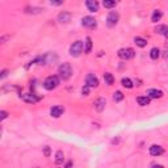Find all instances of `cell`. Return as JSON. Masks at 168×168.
I'll list each match as a JSON object with an SVG mask.
<instances>
[{
    "mask_svg": "<svg viewBox=\"0 0 168 168\" xmlns=\"http://www.w3.org/2000/svg\"><path fill=\"white\" fill-rule=\"evenodd\" d=\"M58 74H59V78L62 80H69L72 75L71 64L70 63H62L58 67Z\"/></svg>",
    "mask_w": 168,
    "mask_h": 168,
    "instance_id": "1",
    "label": "cell"
},
{
    "mask_svg": "<svg viewBox=\"0 0 168 168\" xmlns=\"http://www.w3.org/2000/svg\"><path fill=\"white\" fill-rule=\"evenodd\" d=\"M58 85H59V78H58L57 75L48 76V78L43 80V88H45V89H48V91L55 89Z\"/></svg>",
    "mask_w": 168,
    "mask_h": 168,
    "instance_id": "2",
    "label": "cell"
},
{
    "mask_svg": "<svg viewBox=\"0 0 168 168\" xmlns=\"http://www.w3.org/2000/svg\"><path fill=\"white\" fill-rule=\"evenodd\" d=\"M83 49H84V43L82 41H75L70 46V55L74 58H78L82 55Z\"/></svg>",
    "mask_w": 168,
    "mask_h": 168,
    "instance_id": "3",
    "label": "cell"
},
{
    "mask_svg": "<svg viewBox=\"0 0 168 168\" xmlns=\"http://www.w3.org/2000/svg\"><path fill=\"white\" fill-rule=\"evenodd\" d=\"M118 57L122 60H130L135 57V50L131 48H126V49H120L118 50Z\"/></svg>",
    "mask_w": 168,
    "mask_h": 168,
    "instance_id": "4",
    "label": "cell"
},
{
    "mask_svg": "<svg viewBox=\"0 0 168 168\" xmlns=\"http://www.w3.org/2000/svg\"><path fill=\"white\" fill-rule=\"evenodd\" d=\"M118 20H120L118 12H116V11H110V12L108 13V16H106V25H108L109 28H113V26H116V25H117Z\"/></svg>",
    "mask_w": 168,
    "mask_h": 168,
    "instance_id": "5",
    "label": "cell"
},
{
    "mask_svg": "<svg viewBox=\"0 0 168 168\" xmlns=\"http://www.w3.org/2000/svg\"><path fill=\"white\" fill-rule=\"evenodd\" d=\"M82 25L84 26V28H88V29H95L97 26V21L95 17L92 16H85L82 18Z\"/></svg>",
    "mask_w": 168,
    "mask_h": 168,
    "instance_id": "6",
    "label": "cell"
},
{
    "mask_svg": "<svg viewBox=\"0 0 168 168\" xmlns=\"http://www.w3.org/2000/svg\"><path fill=\"white\" fill-rule=\"evenodd\" d=\"M20 97H21L25 103H29V104H34L41 100V97L37 96L36 93H24V95H20Z\"/></svg>",
    "mask_w": 168,
    "mask_h": 168,
    "instance_id": "7",
    "label": "cell"
},
{
    "mask_svg": "<svg viewBox=\"0 0 168 168\" xmlns=\"http://www.w3.org/2000/svg\"><path fill=\"white\" fill-rule=\"evenodd\" d=\"M85 85H88L89 88H93V87H99V79L95 74H88L85 78Z\"/></svg>",
    "mask_w": 168,
    "mask_h": 168,
    "instance_id": "8",
    "label": "cell"
},
{
    "mask_svg": "<svg viewBox=\"0 0 168 168\" xmlns=\"http://www.w3.org/2000/svg\"><path fill=\"white\" fill-rule=\"evenodd\" d=\"M63 113H64V108L63 106H60V105H55V106H53V108L50 109V116L54 117V118H59Z\"/></svg>",
    "mask_w": 168,
    "mask_h": 168,
    "instance_id": "9",
    "label": "cell"
},
{
    "mask_svg": "<svg viewBox=\"0 0 168 168\" xmlns=\"http://www.w3.org/2000/svg\"><path fill=\"white\" fill-rule=\"evenodd\" d=\"M164 154V149L162 146H159V145H152L150 147V155L152 156H160V155H163Z\"/></svg>",
    "mask_w": 168,
    "mask_h": 168,
    "instance_id": "10",
    "label": "cell"
},
{
    "mask_svg": "<svg viewBox=\"0 0 168 168\" xmlns=\"http://www.w3.org/2000/svg\"><path fill=\"white\" fill-rule=\"evenodd\" d=\"M58 21L60 24H67V23H70L71 21V13L70 12H60L59 15H58Z\"/></svg>",
    "mask_w": 168,
    "mask_h": 168,
    "instance_id": "11",
    "label": "cell"
},
{
    "mask_svg": "<svg viewBox=\"0 0 168 168\" xmlns=\"http://www.w3.org/2000/svg\"><path fill=\"white\" fill-rule=\"evenodd\" d=\"M93 105H95V109L97 112H103L105 109V105H106V100L104 97H99L95 103H93Z\"/></svg>",
    "mask_w": 168,
    "mask_h": 168,
    "instance_id": "12",
    "label": "cell"
},
{
    "mask_svg": "<svg viewBox=\"0 0 168 168\" xmlns=\"http://www.w3.org/2000/svg\"><path fill=\"white\" fill-rule=\"evenodd\" d=\"M147 96L150 99H160V97H163V92L156 88H150L147 91Z\"/></svg>",
    "mask_w": 168,
    "mask_h": 168,
    "instance_id": "13",
    "label": "cell"
},
{
    "mask_svg": "<svg viewBox=\"0 0 168 168\" xmlns=\"http://www.w3.org/2000/svg\"><path fill=\"white\" fill-rule=\"evenodd\" d=\"M85 5H87V8H88L89 12H97L99 7H100L99 2H96V0H87Z\"/></svg>",
    "mask_w": 168,
    "mask_h": 168,
    "instance_id": "14",
    "label": "cell"
},
{
    "mask_svg": "<svg viewBox=\"0 0 168 168\" xmlns=\"http://www.w3.org/2000/svg\"><path fill=\"white\" fill-rule=\"evenodd\" d=\"M155 32L158 33V34H162L165 38H168V26L167 25H158L155 28Z\"/></svg>",
    "mask_w": 168,
    "mask_h": 168,
    "instance_id": "15",
    "label": "cell"
},
{
    "mask_svg": "<svg viewBox=\"0 0 168 168\" xmlns=\"http://www.w3.org/2000/svg\"><path fill=\"white\" fill-rule=\"evenodd\" d=\"M150 101H151V99L149 96H139L137 97V103L140 105V106H147V105H150Z\"/></svg>",
    "mask_w": 168,
    "mask_h": 168,
    "instance_id": "16",
    "label": "cell"
},
{
    "mask_svg": "<svg viewBox=\"0 0 168 168\" xmlns=\"http://www.w3.org/2000/svg\"><path fill=\"white\" fill-rule=\"evenodd\" d=\"M92 38L91 37H87L85 38V42H84V53L85 54H89L91 50H92Z\"/></svg>",
    "mask_w": 168,
    "mask_h": 168,
    "instance_id": "17",
    "label": "cell"
},
{
    "mask_svg": "<svg viewBox=\"0 0 168 168\" xmlns=\"http://www.w3.org/2000/svg\"><path fill=\"white\" fill-rule=\"evenodd\" d=\"M162 16H163L162 11H160V9H155V11L152 12L151 21H152V23H158V21H160V18H162Z\"/></svg>",
    "mask_w": 168,
    "mask_h": 168,
    "instance_id": "18",
    "label": "cell"
},
{
    "mask_svg": "<svg viewBox=\"0 0 168 168\" xmlns=\"http://www.w3.org/2000/svg\"><path fill=\"white\" fill-rule=\"evenodd\" d=\"M64 162V154H63V151H57V154H55V164H62Z\"/></svg>",
    "mask_w": 168,
    "mask_h": 168,
    "instance_id": "19",
    "label": "cell"
},
{
    "mask_svg": "<svg viewBox=\"0 0 168 168\" xmlns=\"http://www.w3.org/2000/svg\"><path fill=\"white\" fill-rule=\"evenodd\" d=\"M121 84H122L125 88H127V89H131L133 87H134L131 79H129V78H122V80H121Z\"/></svg>",
    "mask_w": 168,
    "mask_h": 168,
    "instance_id": "20",
    "label": "cell"
},
{
    "mask_svg": "<svg viewBox=\"0 0 168 168\" xmlns=\"http://www.w3.org/2000/svg\"><path fill=\"white\" fill-rule=\"evenodd\" d=\"M104 80H105V84L112 85V84L114 83V76L112 75L110 72H105V74H104Z\"/></svg>",
    "mask_w": 168,
    "mask_h": 168,
    "instance_id": "21",
    "label": "cell"
},
{
    "mask_svg": "<svg viewBox=\"0 0 168 168\" xmlns=\"http://www.w3.org/2000/svg\"><path fill=\"white\" fill-rule=\"evenodd\" d=\"M159 57H160V50H159L158 48H152V49L150 50V58H151L152 60H156Z\"/></svg>",
    "mask_w": 168,
    "mask_h": 168,
    "instance_id": "22",
    "label": "cell"
},
{
    "mask_svg": "<svg viewBox=\"0 0 168 168\" xmlns=\"http://www.w3.org/2000/svg\"><path fill=\"white\" fill-rule=\"evenodd\" d=\"M134 42H135V45L138 46V48H145V46L147 45V41L142 37H135L134 38Z\"/></svg>",
    "mask_w": 168,
    "mask_h": 168,
    "instance_id": "23",
    "label": "cell"
},
{
    "mask_svg": "<svg viewBox=\"0 0 168 168\" xmlns=\"http://www.w3.org/2000/svg\"><path fill=\"white\" fill-rule=\"evenodd\" d=\"M113 100H114L116 103L122 101V100H124V93L121 92V91H116V92L113 93Z\"/></svg>",
    "mask_w": 168,
    "mask_h": 168,
    "instance_id": "24",
    "label": "cell"
},
{
    "mask_svg": "<svg viewBox=\"0 0 168 168\" xmlns=\"http://www.w3.org/2000/svg\"><path fill=\"white\" fill-rule=\"evenodd\" d=\"M103 5L105 7V8H108V9H112V8H114V7L117 5V3H116V2H112V0H104Z\"/></svg>",
    "mask_w": 168,
    "mask_h": 168,
    "instance_id": "25",
    "label": "cell"
},
{
    "mask_svg": "<svg viewBox=\"0 0 168 168\" xmlns=\"http://www.w3.org/2000/svg\"><path fill=\"white\" fill-rule=\"evenodd\" d=\"M50 154H51L50 146H45V147H43V155H45L46 158H49V156H50Z\"/></svg>",
    "mask_w": 168,
    "mask_h": 168,
    "instance_id": "26",
    "label": "cell"
},
{
    "mask_svg": "<svg viewBox=\"0 0 168 168\" xmlns=\"http://www.w3.org/2000/svg\"><path fill=\"white\" fill-rule=\"evenodd\" d=\"M82 93H83L84 96H88L89 95V87L88 85H84L83 88H82Z\"/></svg>",
    "mask_w": 168,
    "mask_h": 168,
    "instance_id": "27",
    "label": "cell"
},
{
    "mask_svg": "<svg viewBox=\"0 0 168 168\" xmlns=\"http://www.w3.org/2000/svg\"><path fill=\"white\" fill-rule=\"evenodd\" d=\"M0 116H2V120H5L7 116H8V113H7L5 110H2V112H0Z\"/></svg>",
    "mask_w": 168,
    "mask_h": 168,
    "instance_id": "28",
    "label": "cell"
},
{
    "mask_svg": "<svg viewBox=\"0 0 168 168\" xmlns=\"http://www.w3.org/2000/svg\"><path fill=\"white\" fill-rule=\"evenodd\" d=\"M7 75H8V70H3V71H2V76H0V78L4 79Z\"/></svg>",
    "mask_w": 168,
    "mask_h": 168,
    "instance_id": "29",
    "label": "cell"
},
{
    "mask_svg": "<svg viewBox=\"0 0 168 168\" xmlns=\"http://www.w3.org/2000/svg\"><path fill=\"white\" fill-rule=\"evenodd\" d=\"M50 4H51V5H62L63 2H51Z\"/></svg>",
    "mask_w": 168,
    "mask_h": 168,
    "instance_id": "30",
    "label": "cell"
},
{
    "mask_svg": "<svg viewBox=\"0 0 168 168\" xmlns=\"http://www.w3.org/2000/svg\"><path fill=\"white\" fill-rule=\"evenodd\" d=\"M151 168H164V167H163L162 164H154Z\"/></svg>",
    "mask_w": 168,
    "mask_h": 168,
    "instance_id": "31",
    "label": "cell"
},
{
    "mask_svg": "<svg viewBox=\"0 0 168 168\" xmlns=\"http://www.w3.org/2000/svg\"><path fill=\"white\" fill-rule=\"evenodd\" d=\"M71 165H72V162H67V164L64 165V168H71Z\"/></svg>",
    "mask_w": 168,
    "mask_h": 168,
    "instance_id": "32",
    "label": "cell"
},
{
    "mask_svg": "<svg viewBox=\"0 0 168 168\" xmlns=\"http://www.w3.org/2000/svg\"><path fill=\"white\" fill-rule=\"evenodd\" d=\"M164 58H167V59H168V50H167V51H164Z\"/></svg>",
    "mask_w": 168,
    "mask_h": 168,
    "instance_id": "33",
    "label": "cell"
}]
</instances>
